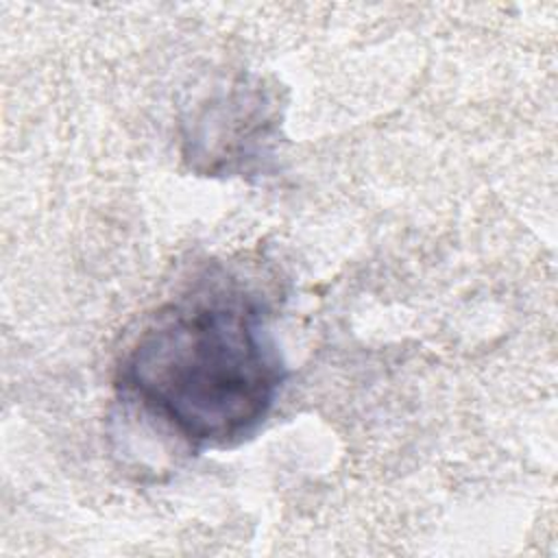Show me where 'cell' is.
<instances>
[{"label": "cell", "mask_w": 558, "mask_h": 558, "mask_svg": "<svg viewBox=\"0 0 558 558\" xmlns=\"http://www.w3.org/2000/svg\"><path fill=\"white\" fill-rule=\"evenodd\" d=\"M283 379L262 301L231 279L159 307L124 353L116 386L179 438L205 449L253 436Z\"/></svg>", "instance_id": "1"}]
</instances>
